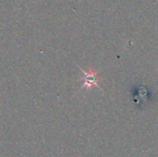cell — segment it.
Listing matches in <instances>:
<instances>
[{
	"mask_svg": "<svg viewBox=\"0 0 158 157\" xmlns=\"http://www.w3.org/2000/svg\"><path fill=\"white\" fill-rule=\"evenodd\" d=\"M80 70L82 72L83 76L81 78V81H83V84L81 85V89H91L94 86H96L97 88H99L101 90L100 85L98 84V80H99V75L97 71H94L93 69V68H89V69L86 71L83 68H81V67H79Z\"/></svg>",
	"mask_w": 158,
	"mask_h": 157,
	"instance_id": "6da1fadb",
	"label": "cell"
}]
</instances>
